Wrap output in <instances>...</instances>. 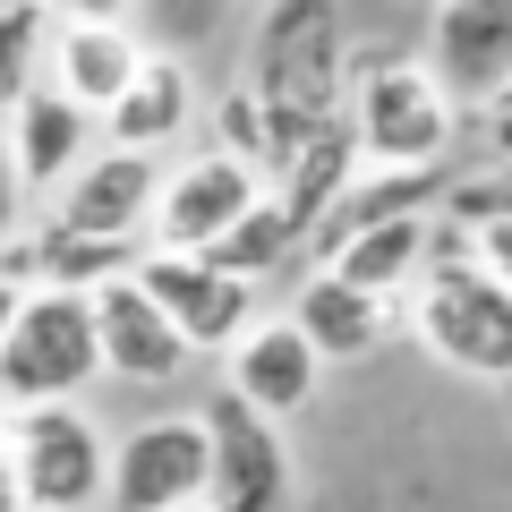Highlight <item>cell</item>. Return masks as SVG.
<instances>
[{
    "label": "cell",
    "instance_id": "1",
    "mask_svg": "<svg viewBox=\"0 0 512 512\" xmlns=\"http://www.w3.org/2000/svg\"><path fill=\"white\" fill-rule=\"evenodd\" d=\"M342 0H265L248 43V94L265 111V171L308 137L342 120Z\"/></svg>",
    "mask_w": 512,
    "mask_h": 512
},
{
    "label": "cell",
    "instance_id": "2",
    "mask_svg": "<svg viewBox=\"0 0 512 512\" xmlns=\"http://www.w3.org/2000/svg\"><path fill=\"white\" fill-rule=\"evenodd\" d=\"M342 120L359 163L376 171H427L453 154V94L436 86V69L410 52H350L342 60Z\"/></svg>",
    "mask_w": 512,
    "mask_h": 512
},
{
    "label": "cell",
    "instance_id": "3",
    "mask_svg": "<svg viewBox=\"0 0 512 512\" xmlns=\"http://www.w3.org/2000/svg\"><path fill=\"white\" fill-rule=\"evenodd\" d=\"M0 461L18 478L26 512H86L103 504L111 444L94 436L77 402H35V410H0Z\"/></svg>",
    "mask_w": 512,
    "mask_h": 512
},
{
    "label": "cell",
    "instance_id": "4",
    "mask_svg": "<svg viewBox=\"0 0 512 512\" xmlns=\"http://www.w3.org/2000/svg\"><path fill=\"white\" fill-rule=\"evenodd\" d=\"M103 376L94 359V316L77 291H26L18 325L0 333V410H35V402H77Z\"/></svg>",
    "mask_w": 512,
    "mask_h": 512
},
{
    "label": "cell",
    "instance_id": "5",
    "mask_svg": "<svg viewBox=\"0 0 512 512\" xmlns=\"http://www.w3.org/2000/svg\"><path fill=\"white\" fill-rule=\"evenodd\" d=\"M410 325H419V342L436 350L444 367H461V376H487V384L512 376V291L487 282L470 256H461V265H427V274L410 282Z\"/></svg>",
    "mask_w": 512,
    "mask_h": 512
},
{
    "label": "cell",
    "instance_id": "6",
    "mask_svg": "<svg viewBox=\"0 0 512 512\" xmlns=\"http://www.w3.org/2000/svg\"><path fill=\"white\" fill-rule=\"evenodd\" d=\"M205 512H282L291 504V444H282V419L248 410L239 393H214L205 402Z\"/></svg>",
    "mask_w": 512,
    "mask_h": 512
},
{
    "label": "cell",
    "instance_id": "7",
    "mask_svg": "<svg viewBox=\"0 0 512 512\" xmlns=\"http://www.w3.org/2000/svg\"><path fill=\"white\" fill-rule=\"evenodd\" d=\"M128 282L163 308V325L188 342V359H197V350H231L239 333L256 325V282L214 274L205 256H154V248H137Z\"/></svg>",
    "mask_w": 512,
    "mask_h": 512
},
{
    "label": "cell",
    "instance_id": "8",
    "mask_svg": "<svg viewBox=\"0 0 512 512\" xmlns=\"http://www.w3.org/2000/svg\"><path fill=\"white\" fill-rule=\"evenodd\" d=\"M256 188H265V180H256L248 163H231V154L205 146L197 163H180L163 188H154V214H146L154 256H205V248H214V239L256 205Z\"/></svg>",
    "mask_w": 512,
    "mask_h": 512
},
{
    "label": "cell",
    "instance_id": "9",
    "mask_svg": "<svg viewBox=\"0 0 512 512\" xmlns=\"http://www.w3.org/2000/svg\"><path fill=\"white\" fill-rule=\"evenodd\" d=\"M103 495L120 512H188L205 495V427L197 419H146L111 453Z\"/></svg>",
    "mask_w": 512,
    "mask_h": 512
},
{
    "label": "cell",
    "instance_id": "10",
    "mask_svg": "<svg viewBox=\"0 0 512 512\" xmlns=\"http://www.w3.org/2000/svg\"><path fill=\"white\" fill-rule=\"evenodd\" d=\"M154 188H163V171H154V154H86V163L60 180V214L52 231H77V239H137L154 214Z\"/></svg>",
    "mask_w": 512,
    "mask_h": 512
},
{
    "label": "cell",
    "instance_id": "11",
    "mask_svg": "<svg viewBox=\"0 0 512 512\" xmlns=\"http://www.w3.org/2000/svg\"><path fill=\"white\" fill-rule=\"evenodd\" d=\"M86 316H94V359H103V376L120 384H171L188 367V342L163 325V308H154L137 282H103V291H86Z\"/></svg>",
    "mask_w": 512,
    "mask_h": 512
},
{
    "label": "cell",
    "instance_id": "12",
    "mask_svg": "<svg viewBox=\"0 0 512 512\" xmlns=\"http://www.w3.org/2000/svg\"><path fill=\"white\" fill-rule=\"evenodd\" d=\"M427 69H436L444 94L487 103V94L512 77V0H436Z\"/></svg>",
    "mask_w": 512,
    "mask_h": 512
},
{
    "label": "cell",
    "instance_id": "13",
    "mask_svg": "<svg viewBox=\"0 0 512 512\" xmlns=\"http://www.w3.org/2000/svg\"><path fill=\"white\" fill-rule=\"evenodd\" d=\"M316 367H325V359L299 342L291 316H265V325H248L231 342V384H222V393H239V402L265 410V419H291V410H308Z\"/></svg>",
    "mask_w": 512,
    "mask_h": 512
},
{
    "label": "cell",
    "instance_id": "14",
    "mask_svg": "<svg viewBox=\"0 0 512 512\" xmlns=\"http://www.w3.org/2000/svg\"><path fill=\"white\" fill-rule=\"evenodd\" d=\"M444 180H453L444 163H427V171H367V180H350L342 197H333L325 214H316V231H308V248H299V256H316V265H325L333 248H350V239H359V231H376V222L436 214Z\"/></svg>",
    "mask_w": 512,
    "mask_h": 512
},
{
    "label": "cell",
    "instance_id": "15",
    "mask_svg": "<svg viewBox=\"0 0 512 512\" xmlns=\"http://www.w3.org/2000/svg\"><path fill=\"white\" fill-rule=\"evenodd\" d=\"M188 111H197V77H188V60L180 52H137V77L120 86V103L103 111V128H111V146L120 154H154V146H171L188 128Z\"/></svg>",
    "mask_w": 512,
    "mask_h": 512
},
{
    "label": "cell",
    "instance_id": "16",
    "mask_svg": "<svg viewBox=\"0 0 512 512\" xmlns=\"http://www.w3.org/2000/svg\"><path fill=\"white\" fill-rule=\"evenodd\" d=\"M86 137H94V120L69 103V94H52V86H26L18 94V111H9V171H18V188H60L77 163H86Z\"/></svg>",
    "mask_w": 512,
    "mask_h": 512
},
{
    "label": "cell",
    "instance_id": "17",
    "mask_svg": "<svg viewBox=\"0 0 512 512\" xmlns=\"http://www.w3.org/2000/svg\"><path fill=\"white\" fill-rule=\"evenodd\" d=\"M137 52H146V43L128 35V26H52L43 69H52V94H69L86 120H103V111L120 103V86L137 77Z\"/></svg>",
    "mask_w": 512,
    "mask_h": 512
},
{
    "label": "cell",
    "instance_id": "18",
    "mask_svg": "<svg viewBox=\"0 0 512 512\" xmlns=\"http://www.w3.org/2000/svg\"><path fill=\"white\" fill-rule=\"evenodd\" d=\"M359 180V146H350V120H325V128H308L291 154H282L274 171H265V197L282 205V214L299 222V248H308V231H316V214H325L342 188Z\"/></svg>",
    "mask_w": 512,
    "mask_h": 512
},
{
    "label": "cell",
    "instance_id": "19",
    "mask_svg": "<svg viewBox=\"0 0 512 512\" xmlns=\"http://www.w3.org/2000/svg\"><path fill=\"white\" fill-rule=\"evenodd\" d=\"M291 325H299V342H308L316 359H367V350L393 333V299L350 291L342 274H308L299 299H291Z\"/></svg>",
    "mask_w": 512,
    "mask_h": 512
},
{
    "label": "cell",
    "instance_id": "20",
    "mask_svg": "<svg viewBox=\"0 0 512 512\" xmlns=\"http://www.w3.org/2000/svg\"><path fill=\"white\" fill-rule=\"evenodd\" d=\"M427 231H436V214L376 222V231H359L350 248H333L316 274H342L350 291H376V299H410V282L427 274Z\"/></svg>",
    "mask_w": 512,
    "mask_h": 512
},
{
    "label": "cell",
    "instance_id": "21",
    "mask_svg": "<svg viewBox=\"0 0 512 512\" xmlns=\"http://www.w3.org/2000/svg\"><path fill=\"white\" fill-rule=\"evenodd\" d=\"M128 265H137V239H77V231H52L43 222L35 239H26V282L35 291H103V282H120Z\"/></svg>",
    "mask_w": 512,
    "mask_h": 512
},
{
    "label": "cell",
    "instance_id": "22",
    "mask_svg": "<svg viewBox=\"0 0 512 512\" xmlns=\"http://www.w3.org/2000/svg\"><path fill=\"white\" fill-rule=\"evenodd\" d=\"M291 256H299V222L282 214L265 188H256V205H248V214H239L231 231L214 239V248H205V265H214V274L256 282V274H274V265H291Z\"/></svg>",
    "mask_w": 512,
    "mask_h": 512
},
{
    "label": "cell",
    "instance_id": "23",
    "mask_svg": "<svg viewBox=\"0 0 512 512\" xmlns=\"http://www.w3.org/2000/svg\"><path fill=\"white\" fill-rule=\"evenodd\" d=\"M43 43H52V18L35 0H0V111H18V94L43 86Z\"/></svg>",
    "mask_w": 512,
    "mask_h": 512
},
{
    "label": "cell",
    "instance_id": "24",
    "mask_svg": "<svg viewBox=\"0 0 512 512\" xmlns=\"http://www.w3.org/2000/svg\"><path fill=\"white\" fill-rule=\"evenodd\" d=\"M214 137H222L214 154H231V163H248L256 180H265V111H256L248 86H231V94L214 103Z\"/></svg>",
    "mask_w": 512,
    "mask_h": 512
},
{
    "label": "cell",
    "instance_id": "25",
    "mask_svg": "<svg viewBox=\"0 0 512 512\" xmlns=\"http://www.w3.org/2000/svg\"><path fill=\"white\" fill-rule=\"evenodd\" d=\"M222 9H231V0H146V18L163 26L171 43H188V35H205V26H222Z\"/></svg>",
    "mask_w": 512,
    "mask_h": 512
},
{
    "label": "cell",
    "instance_id": "26",
    "mask_svg": "<svg viewBox=\"0 0 512 512\" xmlns=\"http://www.w3.org/2000/svg\"><path fill=\"white\" fill-rule=\"evenodd\" d=\"M478 146H487L495 163L512 171V77H504V86L487 94V103H478Z\"/></svg>",
    "mask_w": 512,
    "mask_h": 512
},
{
    "label": "cell",
    "instance_id": "27",
    "mask_svg": "<svg viewBox=\"0 0 512 512\" xmlns=\"http://www.w3.org/2000/svg\"><path fill=\"white\" fill-rule=\"evenodd\" d=\"M470 265H478L487 282H504V291H512V214L487 222V231H470Z\"/></svg>",
    "mask_w": 512,
    "mask_h": 512
},
{
    "label": "cell",
    "instance_id": "28",
    "mask_svg": "<svg viewBox=\"0 0 512 512\" xmlns=\"http://www.w3.org/2000/svg\"><path fill=\"white\" fill-rule=\"evenodd\" d=\"M43 18H60V26H120V9L128 0H35Z\"/></svg>",
    "mask_w": 512,
    "mask_h": 512
},
{
    "label": "cell",
    "instance_id": "29",
    "mask_svg": "<svg viewBox=\"0 0 512 512\" xmlns=\"http://www.w3.org/2000/svg\"><path fill=\"white\" fill-rule=\"evenodd\" d=\"M18 205H26V188H18V171H9V146H0V239L18 231Z\"/></svg>",
    "mask_w": 512,
    "mask_h": 512
},
{
    "label": "cell",
    "instance_id": "30",
    "mask_svg": "<svg viewBox=\"0 0 512 512\" xmlns=\"http://www.w3.org/2000/svg\"><path fill=\"white\" fill-rule=\"evenodd\" d=\"M18 308H26V291H18V282H0V333L18 325Z\"/></svg>",
    "mask_w": 512,
    "mask_h": 512
},
{
    "label": "cell",
    "instance_id": "31",
    "mask_svg": "<svg viewBox=\"0 0 512 512\" xmlns=\"http://www.w3.org/2000/svg\"><path fill=\"white\" fill-rule=\"evenodd\" d=\"M0 512H26V504H18V478H9V461H0Z\"/></svg>",
    "mask_w": 512,
    "mask_h": 512
},
{
    "label": "cell",
    "instance_id": "32",
    "mask_svg": "<svg viewBox=\"0 0 512 512\" xmlns=\"http://www.w3.org/2000/svg\"><path fill=\"white\" fill-rule=\"evenodd\" d=\"M188 512H205V504H188Z\"/></svg>",
    "mask_w": 512,
    "mask_h": 512
}]
</instances>
